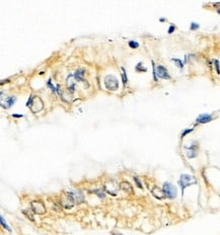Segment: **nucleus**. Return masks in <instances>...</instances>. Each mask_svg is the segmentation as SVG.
<instances>
[{"label": "nucleus", "mask_w": 220, "mask_h": 235, "mask_svg": "<svg viewBox=\"0 0 220 235\" xmlns=\"http://www.w3.org/2000/svg\"><path fill=\"white\" fill-rule=\"evenodd\" d=\"M197 182V180L195 179L194 176L190 175V174H182L181 175V178L179 180V185L181 186L182 188V194L184 196V191L187 187L191 186V185H195Z\"/></svg>", "instance_id": "1"}, {"label": "nucleus", "mask_w": 220, "mask_h": 235, "mask_svg": "<svg viewBox=\"0 0 220 235\" xmlns=\"http://www.w3.org/2000/svg\"><path fill=\"white\" fill-rule=\"evenodd\" d=\"M162 191H163L165 197H167L168 199L177 198V188L174 185L170 184V182H164Z\"/></svg>", "instance_id": "2"}, {"label": "nucleus", "mask_w": 220, "mask_h": 235, "mask_svg": "<svg viewBox=\"0 0 220 235\" xmlns=\"http://www.w3.org/2000/svg\"><path fill=\"white\" fill-rule=\"evenodd\" d=\"M105 85L110 90H117L119 88L118 79L114 75H111V74H109L105 77Z\"/></svg>", "instance_id": "3"}, {"label": "nucleus", "mask_w": 220, "mask_h": 235, "mask_svg": "<svg viewBox=\"0 0 220 235\" xmlns=\"http://www.w3.org/2000/svg\"><path fill=\"white\" fill-rule=\"evenodd\" d=\"M44 108V103L43 100L41 99L40 96H34V100H33V104H32V112L33 113H38L40 111H42Z\"/></svg>", "instance_id": "4"}, {"label": "nucleus", "mask_w": 220, "mask_h": 235, "mask_svg": "<svg viewBox=\"0 0 220 235\" xmlns=\"http://www.w3.org/2000/svg\"><path fill=\"white\" fill-rule=\"evenodd\" d=\"M32 210L36 213V214H45L46 213V208L44 206V204L42 202H37V201H34L32 203Z\"/></svg>", "instance_id": "5"}, {"label": "nucleus", "mask_w": 220, "mask_h": 235, "mask_svg": "<svg viewBox=\"0 0 220 235\" xmlns=\"http://www.w3.org/2000/svg\"><path fill=\"white\" fill-rule=\"evenodd\" d=\"M156 74H157V76H158L159 78H161V79H166V80H167V79H170V76H169V74H168L166 68L163 67V66H161V65H159V66L156 67Z\"/></svg>", "instance_id": "6"}, {"label": "nucleus", "mask_w": 220, "mask_h": 235, "mask_svg": "<svg viewBox=\"0 0 220 235\" xmlns=\"http://www.w3.org/2000/svg\"><path fill=\"white\" fill-rule=\"evenodd\" d=\"M120 189L122 191H124L125 193L129 194V195H133L134 194L133 187L131 186V184H130V182H128V181H122V182H120Z\"/></svg>", "instance_id": "7"}, {"label": "nucleus", "mask_w": 220, "mask_h": 235, "mask_svg": "<svg viewBox=\"0 0 220 235\" xmlns=\"http://www.w3.org/2000/svg\"><path fill=\"white\" fill-rule=\"evenodd\" d=\"M211 121H212V117L209 114H202L196 120V122L198 124H206V123H209Z\"/></svg>", "instance_id": "8"}, {"label": "nucleus", "mask_w": 220, "mask_h": 235, "mask_svg": "<svg viewBox=\"0 0 220 235\" xmlns=\"http://www.w3.org/2000/svg\"><path fill=\"white\" fill-rule=\"evenodd\" d=\"M151 193H152V195L156 198V199H159V200H161V199H163L164 198V193H163V191H161V189H159L158 187H153V189L151 190Z\"/></svg>", "instance_id": "9"}, {"label": "nucleus", "mask_w": 220, "mask_h": 235, "mask_svg": "<svg viewBox=\"0 0 220 235\" xmlns=\"http://www.w3.org/2000/svg\"><path fill=\"white\" fill-rule=\"evenodd\" d=\"M85 72V70L84 69H78V70H76V72L74 73V78L77 80V81H83V76H84V73Z\"/></svg>", "instance_id": "10"}, {"label": "nucleus", "mask_w": 220, "mask_h": 235, "mask_svg": "<svg viewBox=\"0 0 220 235\" xmlns=\"http://www.w3.org/2000/svg\"><path fill=\"white\" fill-rule=\"evenodd\" d=\"M16 98L14 96H10V97H7L6 98V102H7V108H10L11 106H13V103L15 102Z\"/></svg>", "instance_id": "11"}, {"label": "nucleus", "mask_w": 220, "mask_h": 235, "mask_svg": "<svg viewBox=\"0 0 220 235\" xmlns=\"http://www.w3.org/2000/svg\"><path fill=\"white\" fill-rule=\"evenodd\" d=\"M121 69H122V78H123V83H124V85H126V83L128 81V77H127V74H126V70H125L124 67H122Z\"/></svg>", "instance_id": "12"}, {"label": "nucleus", "mask_w": 220, "mask_h": 235, "mask_svg": "<svg viewBox=\"0 0 220 235\" xmlns=\"http://www.w3.org/2000/svg\"><path fill=\"white\" fill-rule=\"evenodd\" d=\"M129 47L132 48V49H136L139 47V44L135 41H129Z\"/></svg>", "instance_id": "13"}, {"label": "nucleus", "mask_w": 220, "mask_h": 235, "mask_svg": "<svg viewBox=\"0 0 220 235\" xmlns=\"http://www.w3.org/2000/svg\"><path fill=\"white\" fill-rule=\"evenodd\" d=\"M0 220H1V224H2V226H3V228H5L6 230H8V231L10 232V231H11V229H10V228L8 227V225H7L6 223H5V221H4V218H3L2 216H1V217H0Z\"/></svg>", "instance_id": "14"}, {"label": "nucleus", "mask_w": 220, "mask_h": 235, "mask_svg": "<svg viewBox=\"0 0 220 235\" xmlns=\"http://www.w3.org/2000/svg\"><path fill=\"white\" fill-rule=\"evenodd\" d=\"M172 60H173L174 62H176V63H177V66H179L180 68H183V67H184V65H183V63H182V61H181L180 59H176V58H173Z\"/></svg>", "instance_id": "15"}, {"label": "nucleus", "mask_w": 220, "mask_h": 235, "mask_svg": "<svg viewBox=\"0 0 220 235\" xmlns=\"http://www.w3.org/2000/svg\"><path fill=\"white\" fill-rule=\"evenodd\" d=\"M214 64H215V68L218 74H220V66H219V61L218 60H214Z\"/></svg>", "instance_id": "16"}, {"label": "nucleus", "mask_w": 220, "mask_h": 235, "mask_svg": "<svg viewBox=\"0 0 220 235\" xmlns=\"http://www.w3.org/2000/svg\"><path fill=\"white\" fill-rule=\"evenodd\" d=\"M152 67H153V77H154V80L157 81V74H156V68L154 65V62L152 61Z\"/></svg>", "instance_id": "17"}, {"label": "nucleus", "mask_w": 220, "mask_h": 235, "mask_svg": "<svg viewBox=\"0 0 220 235\" xmlns=\"http://www.w3.org/2000/svg\"><path fill=\"white\" fill-rule=\"evenodd\" d=\"M33 100H34V96H33V95H31V96H30V98L28 99V102H27V107H28V108L32 107V104H33Z\"/></svg>", "instance_id": "18"}, {"label": "nucleus", "mask_w": 220, "mask_h": 235, "mask_svg": "<svg viewBox=\"0 0 220 235\" xmlns=\"http://www.w3.org/2000/svg\"><path fill=\"white\" fill-rule=\"evenodd\" d=\"M134 180H135L136 185H137V187H138L139 189H142V188H143L142 185H141V182H140V180H139V178H138L137 176H134Z\"/></svg>", "instance_id": "19"}, {"label": "nucleus", "mask_w": 220, "mask_h": 235, "mask_svg": "<svg viewBox=\"0 0 220 235\" xmlns=\"http://www.w3.org/2000/svg\"><path fill=\"white\" fill-rule=\"evenodd\" d=\"M199 27H200V25H199L197 22H192V23H191V30H192V31H193V30L199 29Z\"/></svg>", "instance_id": "20"}, {"label": "nucleus", "mask_w": 220, "mask_h": 235, "mask_svg": "<svg viewBox=\"0 0 220 235\" xmlns=\"http://www.w3.org/2000/svg\"><path fill=\"white\" fill-rule=\"evenodd\" d=\"M141 65H142V63H138V65L136 66V70L137 71H147V69H146V68H141Z\"/></svg>", "instance_id": "21"}, {"label": "nucleus", "mask_w": 220, "mask_h": 235, "mask_svg": "<svg viewBox=\"0 0 220 235\" xmlns=\"http://www.w3.org/2000/svg\"><path fill=\"white\" fill-rule=\"evenodd\" d=\"M22 213H23L24 215H26V216H27V217H28V218H29L31 221H34V220H35V219H34V217H33V215H31V214H28L26 210H24V211H22Z\"/></svg>", "instance_id": "22"}, {"label": "nucleus", "mask_w": 220, "mask_h": 235, "mask_svg": "<svg viewBox=\"0 0 220 235\" xmlns=\"http://www.w3.org/2000/svg\"><path fill=\"white\" fill-rule=\"evenodd\" d=\"M175 30H176V27H175L174 24H172V25H170V27H169V29H168L167 33H168V34H173V32H174Z\"/></svg>", "instance_id": "23"}, {"label": "nucleus", "mask_w": 220, "mask_h": 235, "mask_svg": "<svg viewBox=\"0 0 220 235\" xmlns=\"http://www.w3.org/2000/svg\"><path fill=\"white\" fill-rule=\"evenodd\" d=\"M193 131V129H187L186 130V131H184L183 132V134H182V137H184V136H186L187 134H189V133H191Z\"/></svg>", "instance_id": "24"}, {"label": "nucleus", "mask_w": 220, "mask_h": 235, "mask_svg": "<svg viewBox=\"0 0 220 235\" xmlns=\"http://www.w3.org/2000/svg\"><path fill=\"white\" fill-rule=\"evenodd\" d=\"M12 116H13V117H14V118H22V117H23V116H22V115H14V114H13V115H12Z\"/></svg>", "instance_id": "25"}, {"label": "nucleus", "mask_w": 220, "mask_h": 235, "mask_svg": "<svg viewBox=\"0 0 220 235\" xmlns=\"http://www.w3.org/2000/svg\"><path fill=\"white\" fill-rule=\"evenodd\" d=\"M217 12H218V13H219V14H220V8H219V9H218V10H217Z\"/></svg>", "instance_id": "26"}]
</instances>
